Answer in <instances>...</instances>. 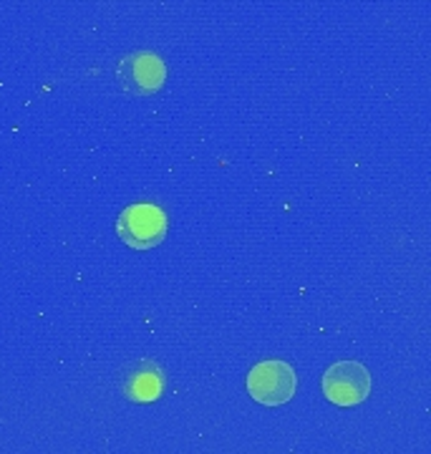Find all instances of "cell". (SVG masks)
I'll return each mask as SVG.
<instances>
[{
  "instance_id": "cell-1",
  "label": "cell",
  "mask_w": 431,
  "mask_h": 454,
  "mask_svg": "<svg viewBox=\"0 0 431 454\" xmlns=\"http://www.w3.org/2000/svg\"><path fill=\"white\" fill-rule=\"evenodd\" d=\"M169 230L167 212L152 205V202H137L119 215L116 220V232L121 243H127L134 250H152L164 243Z\"/></svg>"
},
{
  "instance_id": "cell-2",
  "label": "cell",
  "mask_w": 431,
  "mask_h": 454,
  "mask_svg": "<svg viewBox=\"0 0 431 454\" xmlns=\"http://www.w3.org/2000/svg\"><path fill=\"white\" fill-rule=\"evenodd\" d=\"M323 394L335 406L364 404L371 394V373L358 361H338L323 373Z\"/></svg>"
},
{
  "instance_id": "cell-5",
  "label": "cell",
  "mask_w": 431,
  "mask_h": 454,
  "mask_svg": "<svg viewBox=\"0 0 431 454\" xmlns=\"http://www.w3.org/2000/svg\"><path fill=\"white\" fill-rule=\"evenodd\" d=\"M121 391L131 402H154L164 391V372L152 361H137L121 379Z\"/></svg>"
},
{
  "instance_id": "cell-4",
  "label": "cell",
  "mask_w": 431,
  "mask_h": 454,
  "mask_svg": "<svg viewBox=\"0 0 431 454\" xmlns=\"http://www.w3.org/2000/svg\"><path fill=\"white\" fill-rule=\"evenodd\" d=\"M116 82L121 89H127L129 94H137V97L154 94L167 82V66L157 53L137 51V53H129L119 61Z\"/></svg>"
},
{
  "instance_id": "cell-3",
  "label": "cell",
  "mask_w": 431,
  "mask_h": 454,
  "mask_svg": "<svg viewBox=\"0 0 431 454\" xmlns=\"http://www.w3.org/2000/svg\"><path fill=\"white\" fill-rule=\"evenodd\" d=\"M295 387H298L295 372L286 361H263L247 373V391L257 404H287L295 394Z\"/></svg>"
}]
</instances>
